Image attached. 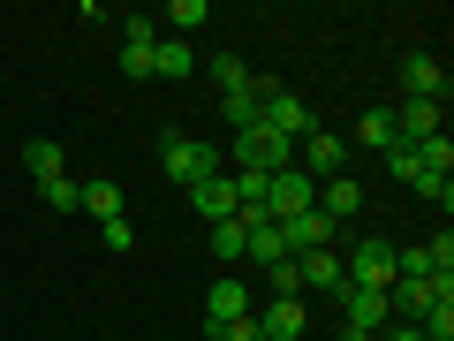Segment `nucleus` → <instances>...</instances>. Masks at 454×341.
<instances>
[{"label": "nucleus", "mask_w": 454, "mask_h": 341, "mask_svg": "<svg viewBox=\"0 0 454 341\" xmlns=\"http://www.w3.org/2000/svg\"><path fill=\"white\" fill-rule=\"evenodd\" d=\"M212 83H220V99H227V91H243V83H250V68L235 61V53H212Z\"/></svg>", "instance_id": "26"}, {"label": "nucleus", "mask_w": 454, "mask_h": 341, "mask_svg": "<svg viewBox=\"0 0 454 341\" xmlns=\"http://www.w3.org/2000/svg\"><path fill=\"white\" fill-rule=\"evenodd\" d=\"M310 205H318V182H310L303 175V167H280V175L273 182H265V220H295V212H310Z\"/></svg>", "instance_id": "3"}, {"label": "nucleus", "mask_w": 454, "mask_h": 341, "mask_svg": "<svg viewBox=\"0 0 454 341\" xmlns=\"http://www.w3.org/2000/svg\"><path fill=\"white\" fill-rule=\"evenodd\" d=\"M447 91H454V83H447V68H439L432 53H409V61H402V99H432V107H447Z\"/></svg>", "instance_id": "8"}, {"label": "nucleus", "mask_w": 454, "mask_h": 341, "mask_svg": "<svg viewBox=\"0 0 454 341\" xmlns=\"http://www.w3.org/2000/svg\"><path fill=\"white\" fill-rule=\"evenodd\" d=\"M197 23H212V8H205V0H175V8L160 16V31L175 38V31H197Z\"/></svg>", "instance_id": "21"}, {"label": "nucleus", "mask_w": 454, "mask_h": 341, "mask_svg": "<svg viewBox=\"0 0 454 341\" xmlns=\"http://www.w3.org/2000/svg\"><path fill=\"white\" fill-rule=\"evenodd\" d=\"M280 243H288V258H303V250H333V220L310 205V212H295V220H280Z\"/></svg>", "instance_id": "10"}, {"label": "nucleus", "mask_w": 454, "mask_h": 341, "mask_svg": "<svg viewBox=\"0 0 454 341\" xmlns=\"http://www.w3.org/2000/svg\"><path fill=\"white\" fill-rule=\"evenodd\" d=\"M23 167H31V182H53V175H68V152L53 145V137H31V145H23Z\"/></svg>", "instance_id": "17"}, {"label": "nucleus", "mask_w": 454, "mask_h": 341, "mask_svg": "<svg viewBox=\"0 0 454 341\" xmlns=\"http://www.w3.org/2000/svg\"><path fill=\"white\" fill-rule=\"evenodd\" d=\"M250 311H258V304H250V281L220 274V281H212V289H205V326H227V319H250Z\"/></svg>", "instance_id": "9"}, {"label": "nucleus", "mask_w": 454, "mask_h": 341, "mask_svg": "<svg viewBox=\"0 0 454 341\" xmlns=\"http://www.w3.org/2000/svg\"><path fill=\"white\" fill-rule=\"evenodd\" d=\"M356 145H372L379 160L402 145V137H394V107H372V114H364V122H356Z\"/></svg>", "instance_id": "19"}, {"label": "nucleus", "mask_w": 454, "mask_h": 341, "mask_svg": "<svg viewBox=\"0 0 454 341\" xmlns=\"http://www.w3.org/2000/svg\"><path fill=\"white\" fill-rule=\"evenodd\" d=\"M409 190H417V197H424V205H439V212H447V205H454V175H432V167H424V175H417V182H409Z\"/></svg>", "instance_id": "24"}, {"label": "nucleus", "mask_w": 454, "mask_h": 341, "mask_svg": "<svg viewBox=\"0 0 454 341\" xmlns=\"http://www.w3.org/2000/svg\"><path fill=\"white\" fill-rule=\"evenodd\" d=\"M220 107H227V130H250V122H258V83H243V91H227Z\"/></svg>", "instance_id": "23"}, {"label": "nucleus", "mask_w": 454, "mask_h": 341, "mask_svg": "<svg viewBox=\"0 0 454 341\" xmlns=\"http://www.w3.org/2000/svg\"><path fill=\"white\" fill-rule=\"evenodd\" d=\"M205 334H212V341H265V334H258V311H250V319H227V326H205Z\"/></svg>", "instance_id": "27"}, {"label": "nucleus", "mask_w": 454, "mask_h": 341, "mask_svg": "<svg viewBox=\"0 0 454 341\" xmlns=\"http://www.w3.org/2000/svg\"><path fill=\"white\" fill-rule=\"evenodd\" d=\"M318 212H325V220H348V212H364V182L356 175H333V182H325V197H318Z\"/></svg>", "instance_id": "15"}, {"label": "nucleus", "mask_w": 454, "mask_h": 341, "mask_svg": "<svg viewBox=\"0 0 454 341\" xmlns=\"http://www.w3.org/2000/svg\"><path fill=\"white\" fill-rule=\"evenodd\" d=\"M295 274H303V296H340V289H348V274H340L333 250H303V258H295Z\"/></svg>", "instance_id": "12"}, {"label": "nucleus", "mask_w": 454, "mask_h": 341, "mask_svg": "<svg viewBox=\"0 0 454 341\" xmlns=\"http://www.w3.org/2000/svg\"><path fill=\"white\" fill-rule=\"evenodd\" d=\"M333 304H340V326H348V334H372V341H379V326L394 319V311H387V296H379V289H340Z\"/></svg>", "instance_id": "6"}, {"label": "nucleus", "mask_w": 454, "mask_h": 341, "mask_svg": "<svg viewBox=\"0 0 454 341\" xmlns=\"http://www.w3.org/2000/svg\"><path fill=\"white\" fill-rule=\"evenodd\" d=\"M409 152H417V167H432V175H454V145H447V130L424 137V145H409Z\"/></svg>", "instance_id": "22"}, {"label": "nucleus", "mask_w": 454, "mask_h": 341, "mask_svg": "<svg viewBox=\"0 0 454 341\" xmlns=\"http://www.w3.org/2000/svg\"><path fill=\"white\" fill-rule=\"evenodd\" d=\"M38 197H46L53 212H83V190H76V182H68V175H53V182H38Z\"/></svg>", "instance_id": "25"}, {"label": "nucleus", "mask_w": 454, "mask_h": 341, "mask_svg": "<svg viewBox=\"0 0 454 341\" xmlns=\"http://www.w3.org/2000/svg\"><path fill=\"white\" fill-rule=\"evenodd\" d=\"M98 235H106V250H137V227H129V212H121V220H106Z\"/></svg>", "instance_id": "30"}, {"label": "nucleus", "mask_w": 454, "mask_h": 341, "mask_svg": "<svg viewBox=\"0 0 454 341\" xmlns=\"http://www.w3.org/2000/svg\"><path fill=\"white\" fill-rule=\"evenodd\" d=\"M258 122H265V130H273V137H288V145H303V137L318 130V122H310V107H303V99H295L288 83H265V76H258Z\"/></svg>", "instance_id": "2"}, {"label": "nucleus", "mask_w": 454, "mask_h": 341, "mask_svg": "<svg viewBox=\"0 0 454 341\" xmlns=\"http://www.w3.org/2000/svg\"><path fill=\"white\" fill-rule=\"evenodd\" d=\"M439 114L447 107H432V99H402V107H394V137H402V145H424V137H439Z\"/></svg>", "instance_id": "13"}, {"label": "nucleus", "mask_w": 454, "mask_h": 341, "mask_svg": "<svg viewBox=\"0 0 454 341\" xmlns=\"http://www.w3.org/2000/svg\"><path fill=\"white\" fill-rule=\"evenodd\" d=\"M83 212H91L98 227H106V220H121V182H106V175H91V182H83Z\"/></svg>", "instance_id": "18"}, {"label": "nucleus", "mask_w": 454, "mask_h": 341, "mask_svg": "<svg viewBox=\"0 0 454 341\" xmlns=\"http://www.w3.org/2000/svg\"><path fill=\"white\" fill-rule=\"evenodd\" d=\"M387 341H424V334H417V326H394V334H387Z\"/></svg>", "instance_id": "31"}, {"label": "nucleus", "mask_w": 454, "mask_h": 341, "mask_svg": "<svg viewBox=\"0 0 454 341\" xmlns=\"http://www.w3.org/2000/svg\"><path fill=\"white\" fill-rule=\"evenodd\" d=\"M160 167H167V182H182V190H197V182H212V175H227V160H220V145H197V137H160Z\"/></svg>", "instance_id": "1"}, {"label": "nucleus", "mask_w": 454, "mask_h": 341, "mask_svg": "<svg viewBox=\"0 0 454 341\" xmlns=\"http://www.w3.org/2000/svg\"><path fill=\"white\" fill-rule=\"evenodd\" d=\"M212 258H220V266L250 258V227H243V220H220V227H212Z\"/></svg>", "instance_id": "20"}, {"label": "nucleus", "mask_w": 454, "mask_h": 341, "mask_svg": "<svg viewBox=\"0 0 454 341\" xmlns=\"http://www.w3.org/2000/svg\"><path fill=\"white\" fill-rule=\"evenodd\" d=\"M258 334L265 341H303L310 334V304H303V296H273V304L258 311Z\"/></svg>", "instance_id": "7"}, {"label": "nucleus", "mask_w": 454, "mask_h": 341, "mask_svg": "<svg viewBox=\"0 0 454 341\" xmlns=\"http://www.w3.org/2000/svg\"><path fill=\"white\" fill-rule=\"evenodd\" d=\"M152 53H160V16H129V38H121V68L137 83L152 76Z\"/></svg>", "instance_id": "11"}, {"label": "nucleus", "mask_w": 454, "mask_h": 341, "mask_svg": "<svg viewBox=\"0 0 454 341\" xmlns=\"http://www.w3.org/2000/svg\"><path fill=\"white\" fill-rule=\"evenodd\" d=\"M295 167H303L310 182H333V175H348V145H340V137H325V130H310L303 145H295Z\"/></svg>", "instance_id": "5"}, {"label": "nucleus", "mask_w": 454, "mask_h": 341, "mask_svg": "<svg viewBox=\"0 0 454 341\" xmlns=\"http://www.w3.org/2000/svg\"><path fill=\"white\" fill-rule=\"evenodd\" d=\"M265 281H273V296H303V274H295V258L265 266Z\"/></svg>", "instance_id": "28"}, {"label": "nucleus", "mask_w": 454, "mask_h": 341, "mask_svg": "<svg viewBox=\"0 0 454 341\" xmlns=\"http://www.w3.org/2000/svg\"><path fill=\"white\" fill-rule=\"evenodd\" d=\"M340 274H348V289H379V296H387L394 289V243H379V235L356 243L348 258H340Z\"/></svg>", "instance_id": "4"}, {"label": "nucleus", "mask_w": 454, "mask_h": 341, "mask_svg": "<svg viewBox=\"0 0 454 341\" xmlns=\"http://www.w3.org/2000/svg\"><path fill=\"white\" fill-rule=\"evenodd\" d=\"M190 68H197V46H190V38H167V31H160V53H152V76L182 83Z\"/></svg>", "instance_id": "16"}, {"label": "nucleus", "mask_w": 454, "mask_h": 341, "mask_svg": "<svg viewBox=\"0 0 454 341\" xmlns=\"http://www.w3.org/2000/svg\"><path fill=\"white\" fill-rule=\"evenodd\" d=\"M190 205H197V220H205V227H220V220H235V182H227V175H212V182H197V190H190Z\"/></svg>", "instance_id": "14"}, {"label": "nucleus", "mask_w": 454, "mask_h": 341, "mask_svg": "<svg viewBox=\"0 0 454 341\" xmlns=\"http://www.w3.org/2000/svg\"><path fill=\"white\" fill-rule=\"evenodd\" d=\"M387 175H394V182H417L424 167H417V152H409V145H394V152H387Z\"/></svg>", "instance_id": "29"}]
</instances>
